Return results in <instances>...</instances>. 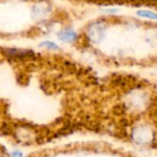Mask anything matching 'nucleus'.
I'll use <instances>...</instances> for the list:
<instances>
[{"label": "nucleus", "instance_id": "f257e3e1", "mask_svg": "<svg viewBox=\"0 0 157 157\" xmlns=\"http://www.w3.org/2000/svg\"><path fill=\"white\" fill-rule=\"evenodd\" d=\"M104 34H105V29L104 26H102L101 24L94 25L89 30V36L92 39V41H94V43L100 42L103 39Z\"/></svg>", "mask_w": 157, "mask_h": 157}, {"label": "nucleus", "instance_id": "f03ea898", "mask_svg": "<svg viewBox=\"0 0 157 157\" xmlns=\"http://www.w3.org/2000/svg\"><path fill=\"white\" fill-rule=\"evenodd\" d=\"M58 38L65 43H70L73 42L74 40H76L77 38V34L74 31L70 30V29H66L64 31H62L59 34H58Z\"/></svg>", "mask_w": 157, "mask_h": 157}, {"label": "nucleus", "instance_id": "7ed1b4c3", "mask_svg": "<svg viewBox=\"0 0 157 157\" xmlns=\"http://www.w3.org/2000/svg\"><path fill=\"white\" fill-rule=\"evenodd\" d=\"M137 14L140 17L143 18H148L151 20H157V14L152 12V11H149V10H140L137 12Z\"/></svg>", "mask_w": 157, "mask_h": 157}, {"label": "nucleus", "instance_id": "20e7f679", "mask_svg": "<svg viewBox=\"0 0 157 157\" xmlns=\"http://www.w3.org/2000/svg\"><path fill=\"white\" fill-rule=\"evenodd\" d=\"M41 46H45V47H47V48H49V49H54V50H56V49L58 48L57 45H56V44H54V43H52V42H48V41L42 43V44H41Z\"/></svg>", "mask_w": 157, "mask_h": 157}, {"label": "nucleus", "instance_id": "39448f33", "mask_svg": "<svg viewBox=\"0 0 157 157\" xmlns=\"http://www.w3.org/2000/svg\"><path fill=\"white\" fill-rule=\"evenodd\" d=\"M11 156L12 157H22V152L20 151H15L12 152Z\"/></svg>", "mask_w": 157, "mask_h": 157}]
</instances>
